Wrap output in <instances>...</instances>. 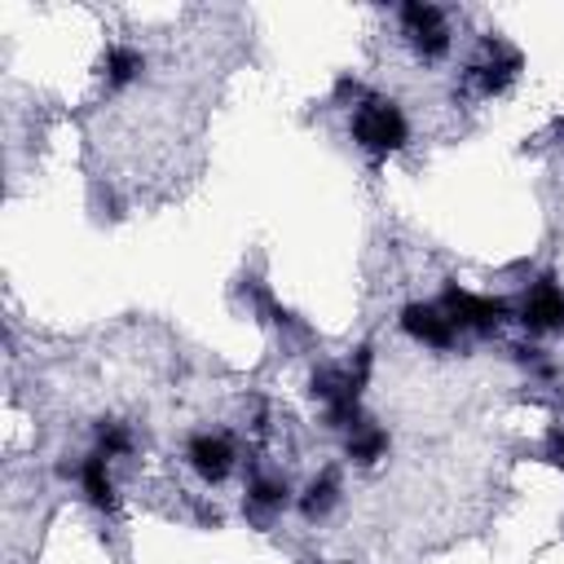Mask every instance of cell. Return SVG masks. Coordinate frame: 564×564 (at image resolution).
<instances>
[{"mask_svg": "<svg viewBox=\"0 0 564 564\" xmlns=\"http://www.w3.org/2000/svg\"><path fill=\"white\" fill-rule=\"evenodd\" d=\"M339 494H344V485H339V476H335V467H326V471H317L304 489H300V516L308 520V524H317V520H326L335 507H339Z\"/></svg>", "mask_w": 564, "mask_h": 564, "instance_id": "7c38bea8", "label": "cell"}, {"mask_svg": "<svg viewBox=\"0 0 564 564\" xmlns=\"http://www.w3.org/2000/svg\"><path fill=\"white\" fill-rule=\"evenodd\" d=\"M185 467L203 480V485H225L229 476H234V467H238V449H234V441L225 436V432H212V427H198V432H189V441H185Z\"/></svg>", "mask_w": 564, "mask_h": 564, "instance_id": "5b68a950", "label": "cell"}, {"mask_svg": "<svg viewBox=\"0 0 564 564\" xmlns=\"http://www.w3.org/2000/svg\"><path fill=\"white\" fill-rule=\"evenodd\" d=\"M291 485H286V476H269V471H260V476H251L247 480V494H242V511L251 516V520H273V516H282L286 507H291Z\"/></svg>", "mask_w": 564, "mask_h": 564, "instance_id": "9c48e42d", "label": "cell"}, {"mask_svg": "<svg viewBox=\"0 0 564 564\" xmlns=\"http://www.w3.org/2000/svg\"><path fill=\"white\" fill-rule=\"evenodd\" d=\"M511 357H516V361H520L529 375H538V379H551V375H555L551 357H546L538 344H516V348H511Z\"/></svg>", "mask_w": 564, "mask_h": 564, "instance_id": "5bb4252c", "label": "cell"}, {"mask_svg": "<svg viewBox=\"0 0 564 564\" xmlns=\"http://www.w3.org/2000/svg\"><path fill=\"white\" fill-rule=\"evenodd\" d=\"M75 485H79V494H84V502L93 507V511H101V516H115L119 511V485H115V471H110V458L106 454H84L79 463H75Z\"/></svg>", "mask_w": 564, "mask_h": 564, "instance_id": "ba28073f", "label": "cell"}, {"mask_svg": "<svg viewBox=\"0 0 564 564\" xmlns=\"http://www.w3.org/2000/svg\"><path fill=\"white\" fill-rule=\"evenodd\" d=\"M436 304L445 308V317L454 322L458 335H476V339H489L507 322H516V304L511 300H502V295H476V291H467L458 282H445V291H441Z\"/></svg>", "mask_w": 564, "mask_h": 564, "instance_id": "7a4b0ae2", "label": "cell"}, {"mask_svg": "<svg viewBox=\"0 0 564 564\" xmlns=\"http://www.w3.org/2000/svg\"><path fill=\"white\" fill-rule=\"evenodd\" d=\"M516 322L529 335H560L564 330V286L555 273H542L538 282H529V291L516 304Z\"/></svg>", "mask_w": 564, "mask_h": 564, "instance_id": "8992f818", "label": "cell"}, {"mask_svg": "<svg viewBox=\"0 0 564 564\" xmlns=\"http://www.w3.org/2000/svg\"><path fill=\"white\" fill-rule=\"evenodd\" d=\"M141 75H145V53L137 44H106V53H101V79H106L110 93L137 84Z\"/></svg>", "mask_w": 564, "mask_h": 564, "instance_id": "8fae6325", "label": "cell"}, {"mask_svg": "<svg viewBox=\"0 0 564 564\" xmlns=\"http://www.w3.org/2000/svg\"><path fill=\"white\" fill-rule=\"evenodd\" d=\"M348 137L370 163H383V159H392V154H401L410 145V115H405V106L397 97L366 93L348 110Z\"/></svg>", "mask_w": 564, "mask_h": 564, "instance_id": "6da1fadb", "label": "cell"}, {"mask_svg": "<svg viewBox=\"0 0 564 564\" xmlns=\"http://www.w3.org/2000/svg\"><path fill=\"white\" fill-rule=\"evenodd\" d=\"M546 463L564 467V423H555V427H551V436H546Z\"/></svg>", "mask_w": 564, "mask_h": 564, "instance_id": "9a60e30c", "label": "cell"}, {"mask_svg": "<svg viewBox=\"0 0 564 564\" xmlns=\"http://www.w3.org/2000/svg\"><path fill=\"white\" fill-rule=\"evenodd\" d=\"M93 449L97 454H106V458H128L132 454V427L128 423H119V419H101L97 427H93Z\"/></svg>", "mask_w": 564, "mask_h": 564, "instance_id": "4fadbf2b", "label": "cell"}, {"mask_svg": "<svg viewBox=\"0 0 564 564\" xmlns=\"http://www.w3.org/2000/svg\"><path fill=\"white\" fill-rule=\"evenodd\" d=\"M388 449H392V436L370 419H361L352 432H344V458L352 467H375L388 458Z\"/></svg>", "mask_w": 564, "mask_h": 564, "instance_id": "30bf717a", "label": "cell"}, {"mask_svg": "<svg viewBox=\"0 0 564 564\" xmlns=\"http://www.w3.org/2000/svg\"><path fill=\"white\" fill-rule=\"evenodd\" d=\"M397 26H401V40L410 44V53L432 66V62H445L449 48H454V31H449V13L441 4H427V0H405L397 9Z\"/></svg>", "mask_w": 564, "mask_h": 564, "instance_id": "3957f363", "label": "cell"}, {"mask_svg": "<svg viewBox=\"0 0 564 564\" xmlns=\"http://www.w3.org/2000/svg\"><path fill=\"white\" fill-rule=\"evenodd\" d=\"M524 70V57L516 44H507L502 35H485L480 40V53L463 66V88L471 97H502Z\"/></svg>", "mask_w": 564, "mask_h": 564, "instance_id": "277c9868", "label": "cell"}, {"mask_svg": "<svg viewBox=\"0 0 564 564\" xmlns=\"http://www.w3.org/2000/svg\"><path fill=\"white\" fill-rule=\"evenodd\" d=\"M335 564H352V560H335Z\"/></svg>", "mask_w": 564, "mask_h": 564, "instance_id": "2e32d148", "label": "cell"}, {"mask_svg": "<svg viewBox=\"0 0 564 564\" xmlns=\"http://www.w3.org/2000/svg\"><path fill=\"white\" fill-rule=\"evenodd\" d=\"M397 326H401L414 344H423V348H432V352H449V348L458 344L454 322H449V317H445V308H441V304H432V300H410V304L401 308Z\"/></svg>", "mask_w": 564, "mask_h": 564, "instance_id": "52a82bcc", "label": "cell"}]
</instances>
